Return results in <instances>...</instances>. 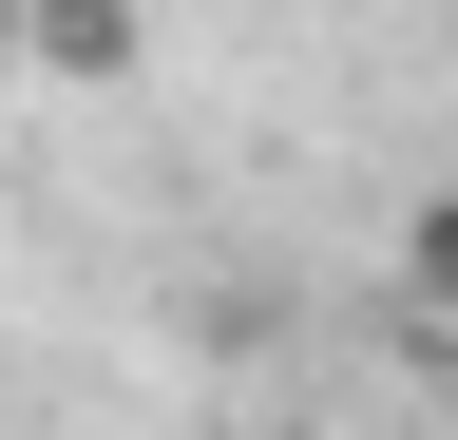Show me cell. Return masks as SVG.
Segmentation results:
<instances>
[{
    "label": "cell",
    "mask_w": 458,
    "mask_h": 440,
    "mask_svg": "<svg viewBox=\"0 0 458 440\" xmlns=\"http://www.w3.org/2000/svg\"><path fill=\"white\" fill-rule=\"evenodd\" d=\"M267 440H306V421H267Z\"/></svg>",
    "instance_id": "3957f363"
},
{
    "label": "cell",
    "mask_w": 458,
    "mask_h": 440,
    "mask_svg": "<svg viewBox=\"0 0 458 440\" xmlns=\"http://www.w3.org/2000/svg\"><path fill=\"white\" fill-rule=\"evenodd\" d=\"M401 288H420V306L458 325V192H420V230H401Z\"/></svg>",
    "instance_id": "7a4b0ae2"
},
{
    "label": "cell",
    "mask_w": 458,
    "mask_h": 440,
    "mask_svg": "<svg viewBox=\"0 0 458 440\" xmlns=\"http://www.w3.org/2000/svg\"><path fill=\"white\" fill-rule=\"evenodd\" d=\"M38 77H134V0H20Z\"/></svg>",
    "instance_id": "6da1fadb"
}]
</instances>
